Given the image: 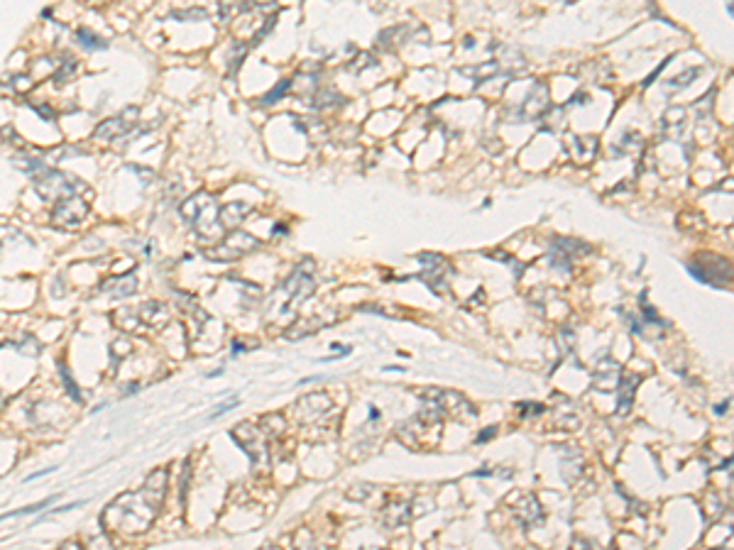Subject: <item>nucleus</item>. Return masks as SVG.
Instances as JSON below:
<instances>
[{"instance_id":"1","label":"nucleus","mask_w":734,"mask_h":550,"mask_svg":"<svg viewBox=\"0 0 734 550\" xmlns=\"http://www.w3.org/2000/svg\"><path fill=\"white\" fill-rule=\"evenodd\" d=\"M218 213H221V208H218V203L211 199L209 194H196L182 203L184 221L189 223L201 238H214L216 233H221L223 226H221Z\"/></svg>"},{"instance_id":"7","label":"nucleus","mask_w":734,"mask_h":550,"mask_svg":"<svg viewBox=\"0 0 734 550\" xmlns=\"http://www.w3.org/2000/svg\"><path fill=\"white\" fill-rule=\"evenodd\" d=\"M135 117H137V108H135V105H130V108H125L120 115L108 117V120L100 122V125L95 127V137H100V140H113V137H122L125 132H130Z\"/></svg>"},{"instance_id":"10","label":"nucleus","mask_w":734,"mask_h":550,"mask_svg":"<svg viewBox=\"0 0 734 550\" xmlns=\"http://www.w3.org/2000/svg\"><path fill=\"white\" fill-rule=\"evenodd\" d=\"M641 382L639 375H622L619 384H617V389H619V411L622 414H627L631 406V397H634V387Z\"/></svg>"},{"instance_id":"16","label":"nucleus","mask_w":734,"mask_h":550,"mask_svg":"<svg viewBox=\"0 0 734 550\" xmlns=\"http://www.w3.org/2000/svg\"><path fill=\"white\" fill-rule=\"evenodd\" d=\"M172 18H177V20H184V18H189V20H206V18H209V13H206L204 8H189V10H177V13H172Z\"/></svg>"},{"instance_id":"5","label":"nucleus","mask_w":734,"mask_h":550,"mask_svg":"<svg viewBox=\"0 0 734 550\" xmlns=\"http://www.w3.org/2000/svg\"><path fill=\"white\" fill-rule=\"evenodd\" d=\"M86 213H88V201L81 199L78 194H71L57 201L54 211H52V221H54L57 228L74 230V228H78L83 223Z\"/></svg>"},{"instance_id":"17","label":"nucleus","mask_w":734,"mask_h":550,"mask_svg":"<svg viewBox=\"0 0 734 550\" xmlns=\"http://www.w3.org/2000/svg\"><path fill=\"white\" fill-rule=\"evenodd\" d=\"M235 406H238V399H231V402H226V404L216 406V409H214V414H211L209 419L214 421V419H218V416H223V414H226L228 409H235Z\"/></svg>"},{"instance_id":"18","label":"nucleus","mask_w":734,"mask_h":550,"mask_svg":"<svg viewBox=\"0 0 734 550\" xmlns=\"http://www.w3.org/2000/svg\"><path fill=\"white\" fill-rule=\"evenodd\" d=\"M695 74H700V69H693V71H688V76H695ZM693 78H685V74H680V76H675L671 81V86H683V83H690Z\"/></svg>"},{"instance_id":"13","label":"nucleus","mask_w":734,"mask_h":550,"mask_svg":"<svg viewBox=\"0 0 734 550\" xmlns=\"http://www.w3.org/2000/svg\"><path fill=\"white\" fill-rule=\"evenodd\" d=\"M59 377H62L64 387H66L69 397H71L74 402H78V404H81V402H83V397H81V392H78V387H76V384H74V379H71V375H69V370H66V365H64V362L59 365Z\"/></svg>"},{"instance_id":"11","label":"nucleus","mask_w":734,"mask_h":550,"mask_svg":"<svg viewBox=\"0 0 734 550\" xmlns=\"http://www.w3.org/2000/svg\"><path fill=\"white\" fill-rule=\"evenodd\" d=\"M76 45L83 47V49L88 52H95V49H108V40H103V37H98L95 32L81 28L76 30Z\"/></svg>"},{"instance_id":"12","label":"nucleus","mask_w":734,"mask_h":550,"mask_svg":"<svg viewBox=\"0 0 734 550\" xmlns=\"http://www.w3.org/2000/svg\"><path fill=\"white\" fill-rule=\"evenodd\" d=\"M76 69H78V62H76V59H74L71 54H64V59H62V66L57 69V71H54V76H52V78H54V83H57V86H64V83H66L69 78H71L74 74H76Z\"/></svg>"},{"instance_id":"6","label":"nucleus","mask_w":734,"mask_h":550,"mask_svg":"<svg viewBox=\"0 0 734 550\" xmlns=\"http://www.w3.org/2000/svg\"><path fill=\"white\" fill-rule=\"evenodd\" d=\"M257 247H260V242L252 238V235L235 230V233H228L226 240H223L218 247L211 250L209 257L211 259H233V257H240V254L250 252V250H257Z\"/></svg>"},{"instance_id":"2","label":"nucleus","mask_w":734,"mask_h":550,"mask_svg":"<svg viewBox=\"0 0 734 550\" xmlns=\"http://www.w3.org/2000/svg\"><path fill=\"white\" fill-rule=\"evenodd\" d=\"M35 186L37 191L42 194V199H64V196H71V194H78V189H86V186L81 184L78 179H74V176L69 174H62L57 172V169H45L40 167L35 172Z\"/></svg>"},{"instance_id":"15","label":"nucleus","mask_w":734,"mask_h":550,"mask_svg":"<svg viewBox=\"0 0 734 550\" xmlns=\"http://www.w3.org/2000/svg\"><path fill=\"white\" fill-rule=\"evenodd\" d=\"M47 504H52V499H45V501H40V504H32V506H25V509H18V511H10V514H3V516H0V521L15 519V516H25V514H37V511L45 509Z\"/></svg>"},{"instance_id":"4","label":"nucleus","mask_w":734,"mask_h":550,"mask_svg":"<svg viewBox=\"0 0 734 550\" xmlns=\"http://www.w3.org/2000/svg\"><path fill=\"white\" fill-rule=\"evenodd\" d=\"M284 289H286V293H289V303L284 306V313L289 311L291 306H299V303H304L306 298L311 296L313 289H316V281H313V262L311 259H304L294 271H291V276L286 279Z\"/></svg>"},{"instance_id":"19","label":"nucleus","mask_w":734,"mask_h":550,"mask_svg":"<svg viewBox=\"0 0 734 550\" xmlns=\"http://www.w3.org/2000/svg\"><path fill=\"white\" fill-rule=\"evenodd\" d=\"M494 431H497V428H485V433H480V438H477V443H485L487 438H492Z\"/></svg>"},{"instance_id":"9","label":"nucleus","mask_w":734,"mask_h":550,"mask_svg":"<svg viewBox=\"0 0 734 550\" xmlns=\"http://www.w3.org/2000/svg\"><path fill=\"white\" fill-rule=\"evenodd\" d=\"M135 289H137V279L132 274L113 276L110 281L100 284V291H108L113 293V296H130V293H135Z\"/></svg>"},{"instance_id":"3","label":"nucleus","mask_w":734,"mask_h":550,"mask_svg":"<svg viewBox=\"0 0 734 550\" xmlns=\"http://www.w3.org/2000/svg\"><path fill=\"white\" fill-rule=\"evenodd\" d=\"M688 271L698 281H705V284L717 286V289L730 284V262L715 257V254H700L698 259H690Z\"/></svg>"},{"instance_id":"14","label":"nucleus","mask_w":734,"mask_h":550,"mask_svg":"<svg viewBox=\"0 0 734 550\" xmlns=\"http://www.w3.org/2000/svg\"><path fill=\"white\" fill-rule=\"evenodd\" d=\"M289 88H291V81H289V78H284V81H279V86H276V88H272V90H269V93H267V95H264V98H262V105L276 103V100H279V98H281V95H284V93H286V90H289Z\"/></svg>"},{"instance_id":"8","label":"nucleus","mask_w":734,"mask_h":550,"mask_svg":"<svg viewBox=\"0 0 734 550\" xmlns=\"http://www.w3.org/2000/svg\"><path fill=\"white\" fill-rule=\"evenodd\" d=\"M245 213H250V206L243 201H238V203H228V206L218 213V218H221L223 228H235L245 221Z\"/></svg>"}]
</instances>
